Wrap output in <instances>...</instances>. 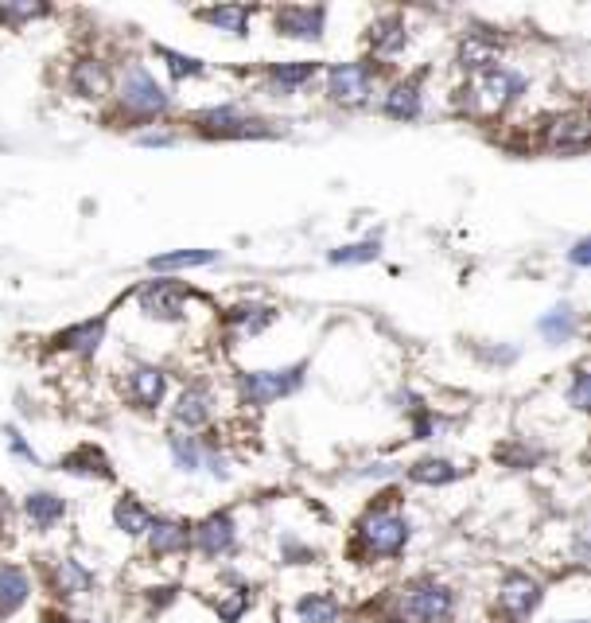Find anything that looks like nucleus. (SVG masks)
Masks as SVG:
<instances>
[{
	"label": "nucleus",
	"instance_id": "obj_18",
	"mask_svg": "<svg viewBox=\"0 0 591 623\" xmlns=\"http://www.w3.org/2000/svg\"><path fill=\"white\" fill-rule=\"evenodd\" d=\"M203 20L214 24L218 32H226V36H245L249 8H242V4H222V8H207V12H203Z\"/></svg>",
	"mask_w": 591,
	"mask_h": 623
},
{
	"label": "nucleus",
	"instance_id": "obj_30",
	"mask_svg": "<svg viewBox=\"0 0 591 623\" xmlns=\"http://www.w3.org/2000/svg\"><path fill=\"white\" fill-rule=\"evenodd\" d=\"M541 335L545 339H553V343H560V339H568L572 335V308L568 304H560V308H553L549 316H541Z\"/></svg>",
	"mask_w": 591,
	"mask_h": 623
},
{
	"label": "nucleus",
	"instance_id": "obj_39",
	"mask_svg": "<svg viewBox=\"0 0 591 623\" xmlns=\"http://www.w3.org/2000/svg\"><path fill=\"white\" fill-rule=\"evenodd\" d=\"M140 145H172V137L168 133H144Z\"/></svg>",
	"mask_w": 591,
	"mask_h": 623
},
{
	"label": "nucleus",
	"instance_id": "obj_2",
	"mask_svg": "<svg viewBox=\"0 0 591 623\" xmlns=\"http://www.w3.org/2000/svg\"><path fill=\"white\" fill-rule=\"evenodd\" d=\"M525 90V78L514 71H502V67H490L475 78V86H471V94H475V102H479V110L483 113H498L506 110L518 94Z\"/></svg>",
	"mask_w": 591,
	"mask_h": 623
},
{
	"label": "nucleus",
	"instance_id": "obj_33",
	"mask_svg": "<svg viewBox=\"0 0 591 623\" xmlns=\"http://www.w3.org/2000/svg\"><path fill=\"white\" fill-rule=\"evenodd\" d=\"M315 74V63H288V67H277L273 71V82H277L280 90H296L300 82H308Z\"/></svg>",
	"mask_w": 591,
	"mask_h": 623
},
{
	"label": "nucleus",
	"instance_id": "obj_28",
	"mask_svg": "<svg viewBox=\"0 0 591 623\" xmlns=\"http://www.w3.org/2000/svg\"><path fill=\"white\" fill-rule=\"evenodd\" d=\"M214 250H179V254H160L152 257V269H191V265H210Z\"/></svg>",
	"mask_w": 591,
	"mask_h": 623
},
{
	"label": "nucleus",
	"instance_id": "obj_12",
	"mask_svg": "<svg viewBox=\"0 0 591 623\" xmlns=\"http://www.w3.org/2000/svg\"><path fill=\"white\" fill-rule=\"evenodd\" d=\"M195 542H199V550L210 553V557L230 550V546H234V522H230V514H210L207 522L199 526Z\"/></svg>",
	"mask_w": 591,
	"mask_h": 623
},
{
	"label": "nucleus",
	"instance_id": "obj_3",
	"mask_svg": "<svg viewBox=\"0 0 591 623\" xmlns=\"http://www.w3.org/2000/svg\"><path fill=\"white\" fill-rule=\"evenodd\" d=\"M300 374L304 367H284V370H253V374H242V398L249 405H269L292 394L300 386Z\"/></svg>",
	"mask_w": 591,
	"mask_h": 623
},
{
	"label": "nucleus",
	"instance_id": "obj_10",
	"mask_svg": "<svg viewBox=\"0 0 591 623\" xmlns=\"http://www.w3.org/2000/svg\"><path fill=\"white\" fill-rule=\"evenodd\" d=\"M70 86L82 98H102V94H109V71H105V63L102 59H78L74 71H70Z\"/></svg>",
	"mask_w": 591,
	"mask_h": 623
},
{
	"label": "nucleus",
	"instance_id": "obj_26",
	"mask_svg": "<svg viewBox=\"0 0 591 623\" xmlns=\"http://www.w3.org/2000/svg\"><path fill=\"white\" fill-rule=\"evenodd\" d=\"M63 468H67V472H78V476H94V472H98V476H109L105 456L102 452H94L90 444H86V448H78V452H70L67 460H63Z\"/></svg>",
	"mask_w": 591,
	"mask_h": 623
},
{
	"label": "nucleus",
	"instance_id": "obj_37",
	"mask_svg": "<svg viewBox=\"0 0 591 623\" xmlns=\"http://www.w3.org/2000/svg\"><path fill=\"white\" fill-rule=\"evenodd\" d=\"M572 405L576 409H588V370H576V386H572Z\"/></svg>",
	"mask_w": 591,
	"mask_h": 623
},
{
	"label": "nucleus",
	"instance_id": "obj_11",
	"mask_svg": "<svg viewBox=\"0 0 591 623\" xmlns=\"http://www.w3.org/2000/svg\"><path fill=\"white\" fill-rule=\"evenodd\" d=\"M164 386H168L164 370L137 367L133 370V378H129V398H133L140 409H152V405H160V398H164Z\"/></svg>",
	"mask_w": 591,
	"mask_h": 623
},
{
	"label": "nucleus",
	"instance_id": "obj_36",
	"mask_svg": "<svg viewBox=\"0 0 591 623\" xmlns=\"http://www.w3.org/2000/svg\"><path fill=\"white\" fill-rule=\"evenodd\" d=\"M160 59H168V67H172L175 78L203 71V63H199V59H187V55H179V51H168V47H160Z\"/></svg>",
	"mask_w": 591,
	"mask_h": 623
},
{
	"label": "nucleus",
	"instance_id": "obj_23",
	"mask_svg": "<svg viewBox=\"0 0 591 623\" xmlns=\"http://www.w3.org/2000/svg\"><path fill=\"white\" fill-rule=\"evenodd\" d=\"M494 39H487V36H471L467 43H463V51H459V59H463V67L467 71H490L494 67Z\"/></svg>",
	"mask_w": 591,
	"mask_h": 623
},
{
	"label": "nucleus",
	"instance_id": "obj_34",
	"mask_svg": "<svg viewBox=\"0 0 591 623\" xmlns=\"http://www.w3.org/2000/svg\"><path fill=\"white\" fill-rule=\"evenodd\" d=\"M172 456L183 472H195L199 468V448L191 437H172Z\"/></svg>",
	"mask_w": 591,
	"mask_h": 623
},
{
	"label": "nucleus",
	"instance_id": "obj_40",
	"mask_svg": "<svg viewBox=\"0 0 591 623\" xmlns=\"http://www.w3.org/2000/svg\"><path fill=\"white\" fill-rule=\"evenodd\" d=\"M576 623H584V620H576Z\"/></svg>",
	"mask_w": 591,
	"mask_h": 623
},
{
	"label": "nucleus",
	"instance_id": "obj_13",
	"mask_svg": "<svg viewBox=\"0 0 591 623\" xmlns=\"http://www.w3.org/2000/svg\"><path fill=\"white\" fill-rule=\"evenodd\" d=\"M199 121H203V129H207V133H222V137H249V133H257V129H253V121H245L242 110H234V106L207 110Z\"/></svg>",
	"mask_w": 591,
	"mask_h": 623
},
{
	"label": "nucleus",
	"instance_id": "obj_38",
	"mask_svg": "<svg viewBox=\"0 0 591 623\" xmlns=\"http://www.w3.org/2000/svg\"><path fill=\"white\" fill-rule=\"evenodd\" d=\"M588 250H591V246H588V238H584V242H576V250H572V261H576V265H588Z\"/></svg>",
	"mask_w": 591,
	"mask_h": 623
},
{
	"label": "nucleus",
	"instance_id": "obj_16",
	"mask_svg": "<svg viewBox=\"0 0 591 623\" xmlns=\"http://www.w3.org/2000/svg\"><path fill=\"white\" fill-rule=\"evenodd\" d=\"M24 511H28V518H32L39 530H47V526H55V522L63 518L67 503H63L59 495H51V491H35V495H28Z\"/></svg>",
	"mask_w": 591,
	"mask_h": 623
},
{
	"label": "nucleus",
	"instance_id": "obj_24",
	"mask_svg": "<svg viewBox=\"0 0 591 623\" xmlns=\"http://www.w3.org/2000/svg\"><path fill=\"white\" fill-rule=\"evenodd\" d=\"M105 324L102 320H90V324H78V328H67L59 335V347H67V351H82V355H90L94 347H98V339H102Z\"/></svg>",
	"mask_w": 591,
	"mask_h": 623
},
{
	"label": "nucleus",
	"instance_id": "obj_15",
	"mask_svg": "<svg viewBox=\"0 0 591 623\" xmlns=\"http://www.w3.org/2000/svg\"><path fill=\"white\" fill-rule=\"evenodd\" d=\"M405 39H409V32H405V20H401V16H385V20H378V24L370 28V47H374L378 55L401 51Z\"/></svg>",
	"mask_w": 591,
	"mask_h": 623
},
{
	"label": "nucleus",
	"instance_id": "obj_32",
	"mask_svg": "<svg viewBox=\"0 0 591 623\" xmlns=\"http://www.w3.org/2000/svg\"><path fill=\"white\" fill-rule=\"evenodd\" d=\"M214 608H218V616H222L226 623H238L242 620V612L249 608V592H245V588H234V592L218 596V604H214Z\"/></svg>",
	"mask_w": 591,
	"mask_h": 623
},
{
	"label": "nucleus",
	"instance_id": "obj_25",
	"mask_svg": "<svg viewBox=\"0 0 591 623\" xmlns=\"http://www.w3.org/2000/svg\"><path fill=\"white\" fill-rule=\"evenodd\" d=\"M300 620L304 623H335L339 620V600L319 592V596H304L300 600Z\"/></svg>",
	"mask_w": 591,
	"mask_h": 623
},
{
	"label": "nucleus",
	"instance_id": "obj_9",
	"mask_svg": "<svg viewBox=\"0 0 591 623\" xmlns=\"http://www.w3.org/2000/svg\"><path fill=\"white\" fill-rule=\"evenodd\" d=\"M323 8H280L277 28L292 39H315L323 32Z\"/></svg>",
	"mask_w": 591,
	"mask_h": 623
},
{
	"label": "nucleus",
	"instance_id": "obj_35",
	"mask_svg": "<svg viewBox=\"0 0 591 623\" xmlns=\"http://www.w3.org/2000/svg\"><path fill=\"white\" fill-rule=\"evenodd\" d=\"M374 257H378V242H358V246L335 250L331 261H335V265H350V261H374Z\"/></svg>",
	"mask_w": 591,
	"mask_h": 623
},
{
	"label": "nucleus",
	"instance_id": "obj_19",
	"mask_svg": "<svg viewBox=\"0 0 591 623\" xmlns=\"http://www.w3.org/2000/svg\"><path fill=\"white\" fill-rule=\"evenodd\" d=\"M549 141H553L557 148H572V152H580L584 141H588V121H584L580 113L560 117L557 125H553V133H549Z\"/></svg>",
	"mask_w": 591,
	"mask_h": 623
},
{
	"label": "nucleus",
	"instance_id": "obj_27",
	"mask_svg": "<svg viewBox=\"0 0 591 623\" xmlns=\"http://www.w3.org/2000/svg\"><path fill=\"white\" fill-rule=\"evenodd\" d=\"M273 316H277L273 308H257V304H253V308H234V312H230V324L242 331V335H257L261 328L273 324Z\"/></svg>",
	"mask_w": 591,
	"mask_h": 623
},
{
	"label": "nucleus",
	"instance_id": "obj_20",
	"mask_svg": "<svg viewBox=\"0 0 591 623\" xmlns=\"http://www.w3.org/2000/svg\"><path fill=\"white\" fill-rule=\"evenodd\" d=\"M385 113L389 117H417L420 113V90L417 82H401L385 94Z\"/></svg>",
	"mask_w": 591,
	"mask_h": 623
},
{
	"label": "nucleus",
	"instance_id": "obj_29",
	"mask_svg": "<svg viewBox=\"0 0 591 623\" xmlns=\"http://www.w3.org/2000/svg\"><path fill=\"white\" fill-rule=\"evenodd\" d=\"M55 585H59V592H67V596H78V592L90 588V573H86L78 561H63V565L55 569Z\"/></svg>",
	"mask_w": 591,
	"mask_h": 623
},
{
	"label": "nucleus",
	"instance_id": "obj_1",
	"mask_svg": "<svg viewBox=\"0 0 591 623\" xmlns=\"http://www.w3.org/2000/svg\"><path fill=\"white\" fill-rule=\"evenodd\" d=\"M358 534H362V542H366V550L370 553L393 557V553L405 550V542H409V522L393 511H374V514L362 518Z\"/></svg>",
	"mask_w": 591,
	"mask_h": 623
},
{
	"label": "nucleus",
	"instance_id": "obj_4",
	"mask_svg": "<svg viewBox=\"0 0 591 623\" xmlns=\"http://www.w3.org/2000/svg\"><path fill=\"white\" fill-rule=\"evenodd\" d=\"M401 616L413 623H440L452 616V592L440 585H413L401 592Z\"/></svg>",
	"mask_w": 591,
	"mask_h": 623
},
{
	"label": "nucleus",
	"instance_id": "obj_8",
	"mask_svg": "<svg viewBox=\"0 0 591 623\" xmlns=\"http://www.w3.org/2000/svg\"><path fill=\"white\" fill-rule=\"evenodd\" d=\"M183 300L187 293L172 285V281H156V285H148L144 293H140V308L148 312V316H156V320H179L183 316Z\"/></svg>",
	"mask_w": 591,
	"mask_h": 623
},
{
	"label": "nucleus",
	"instance_id": "obj_17",
	"mask_svg": "<svg viewBox=\"0 0 591 623\" xmlns=\"http://www.w3.org/2000/svg\"><path fill=\"white\" fill-rule=\"evenodd\" d=\"M28 600V577L16 565H0V612H16Z\"/></svg>",
	"mask_w": 591,
	"mask_h": 623
},
{
	"label": "nucleus",
	"instance_id": "obj_6",
	"mask_svg": "<svg viewBox=\"0 0 591 623\" xmlns=\"http://www.w3.org/2000/svg\"><path fill=\"white\" fill-rule=\"evenodd\" d=\"M370 94V67L366 63H339L331 67V98L343 106H358Z\"/></svg>",
	"mask_w": 591,
	"mask_h": 623
},
{
	"label": "nucleus",
	"instance_id": "obj_7",
	"mask_svg": "<svg viewBox=\"0 0 591 623\" xmlns=\"http://www.w3.org/2000/svg\"><path fill=\"white\" fill-rule=\"evenodd\" d=\"M537 600H541V588H537V581H529V577H522V573H514V577H506V581H502L498 604H502V612H506L510 620H525V616L537 608Z\"/></svg>",
	"mask_w": 591,
	"mask_h": 623
},
{
	"label": "nucleus",
	"instance_id": "obj_5",
	"mask_svg": "<svg viewBox=\"0 0 591 623\" xmlns=\"http://www.w3.org/2000/svg\"><path fill=\"white\" fill-rule=\"evenodd\" d=\"M121 102H125V110L148 117V113H160L168 106V94L156 86V78L144 67H133L129 78H125V86H121Z\"/></svg>",
	"mask_w": 591,
	"mask_h": 623
},
{
	"label": "nucleus",
	"instance_id": "obj_14",
	"mask_svg": "<svg viewBox=\"0 0 591 623\" xmlns=\"http://www.w3.org/2000/svg\"><path fill=\"white\" fill-rule=\"evenodd\" d=\"M175 425H187V429H199L203 421L210 417V398L207 390H199V386H191V390H183L179 394V405H175Z\"/></svg>",
	"mask_w": 591,
	"mask_h": 623
},
{
	"label": "nucleus",
	"instance_id": "obj_22",
	"mask_svg": "<svg viewBox=\"0 0 591 623\" xmlns=\"http://www.w3.org/2000/svg\"><path fill=\"white\" fill-rule=\"evenodd\" d=\"M113 522L125 530V534H148V526H152V514L140 507L137 499H121L117 507H113Z\"/></svg>",
	"mask_w": 591,
	"mask_h": 623
},
{
	"label": "nucleus",
	"instance_id": "obj_31",
	"mask_svg": "<svg viewBox=\"0 0 591 623\" xmlns=\"http://www.w3.org/2000/svg\"><path fill=\"white\" fill-rule=\"evenodd\" d=\"M409 476L417 479V483H452L459 476V468L448 464V460H420Z\"/></svg>",
	"mask_w": 591,
	"mask_h": 623
},
{
	"label": "nucleus",
	"instance_id": "obj_21",
	"mask_svg": "<svg viewBox=\"0 0 591 623\" xmlns=\"http://www.w3.org/2000/svg\"><path fill=\"white\" fill-rule=\"evenodd\" d=\"M148 534H152V553H179L187 546V526L183 522H156V526H148Z\"/></svg>",
	"mask_w": 591,
	"mask_h": 623
}]
</instances>
